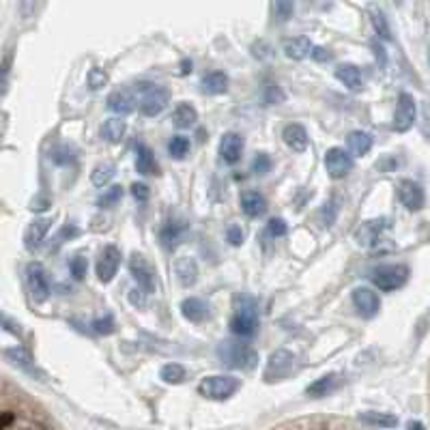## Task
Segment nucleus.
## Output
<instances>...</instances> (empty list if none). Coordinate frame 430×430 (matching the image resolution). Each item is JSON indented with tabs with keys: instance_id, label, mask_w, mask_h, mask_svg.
I'll use <instances>...</instances> for the list:
<instances>
[{
	"instance_id": "f257e3e1",
	"label": "nucleus",
	"mask_w": 430,
	"mask_h": 430,
	"mask_svg": "<svg viewBox=\"0 0 430 430\" xmlns=\"http://www.w3.org/2000/svg\"><path fill=\"white\" fill-rule=\"evenodd\" d=\"M218 357L233 370H254L258 364V353L252 347L239 342H222L218 347Z\"/></svg>"
},
{
	"instance_id": "f03ea898",
	"label": "nucleus",
	"mask_w": 430,
	"mask_h": 430,
	"mask_svg": "<svg viewBox=\"0 0 430 430\" xmlns=\"http://www.w3.org/2000/svg\"><path fill=\"white\" fill-rule=\"evenodd\" d=\"M134 90L138 95L140 110L147 117H157L164 110V108L168 105V101H170V93L166 88H162V86H155V84L142 82V84H136Z\"/></svg>"
},
{
	"instance_id": "7ed1b4c3",
	"label": "nucleus",
	"mask_w": 430,
	"mask_h": 430,
	"mask_svg": "<svg viewBox=\"0 0 430 430\" xmlns=\"http://www.w3.org/2000/svg\"><path fill=\"white\" fill-rule=\"evenodd\" d=\"M241 387V381L237 377L231 374H215V377H206L200 381L198 392L209 398V400H229L231 396L237 394V389Z\"/></svg>"
},
{
	"instance_id": "20e7f679",
	"label": "nucleus",
	"mask_w": 430,
	"mask_h": 430,
	"mask_svg": "<svg viewBox=\"0 0 430 430\" xmlns=\"http://www.w3.org/2000/svg\"><path fill=\"white\" fill-rule=\"evenodd\" d=\"M295 370H297V355H293L286 349H278L276 353L269 355V362H267L263 377L267 383H276V381L288 379Z\"/></svg>"
},
{
	"instance_id": "39448f33",
	"label": "nucleus",
	"mask_w": 430,
	"mask_h": 430,
	"mask_svg": "<svg viewBox=\"0 0 430 430\" xmlns=\"http://www.w3.org/2000/svg\"><path fill=\"white\" fill-rule=\"evenodd\" d=\"M231 330H233V334L243 336V338H250V336L256 334V330H258V310H256V303L252 299L241 301V305L237 308L235 316L231 318Z\"/></svg>"
},
{
	"instance_id": "423d86ee",
	"label": "nucleus",
	"mask_w": 430,
	"mask_h": 430,
	"mask_svg": "<svg viewBox=\"0 0 430 430\" xmlns=\"http://www.w3.org/2000/svg\"><path fill=\"white\" fill-rule=\"evenodd\" d=\"M407 280H409V269L404 265H383L372 271V284L385 293L404 286Z\"/></svg>"
},
{
	"instance_id": "0eeeda50",
	"label": "nucleus",
	"mask_w": 430,
	"mask_h": 430,
	"mask_svg": "<svg viewBox=\"0 0 430 430\" xmlns=\"http://www.w3.org/2000/svg\"><path fill=\"white\" fill-rule=\"evenodd\" d=\"M130 271H132V276H134V280L138 282L140 288H145L147 293H155L157 290V271H155V267L142 254H134L132 256Z\"/></svg>"
},
{
	"instance_id": "6e6552de",
	"label": "nucleus",
	"mask_w": 430,
	"mask_h": 430,
	"mask_svg": "<svg viewBox=\"0 0 430 430\" xmlns=\"http://www.w3.org/2000/svg\"><path fill=\"white\" fill-rule=\"evenodd\" d=\"M26 282H28V290L35 303H43L50 297V280L46 269L39 263H31L26 267Z\"/></svg>"
},
{
	"instance_id": "1a4fd4ad",
	"label": "nucleus",
	"mask_w": 430,
	"mask_h": 430,
	"mask_svg": "<svg viewBox=\"0 0 430 430\" xmlns=\"http://www.w3.org/2000/svg\"><path fill=\"white\" fill-rule=\"evenodd\" d=\"M121 265V250L117 246H105L97 258V278L99 282L108 284L112 282V278L117 276Z\"/></svg>"
},
{
	"instance_id": "9d476101",
	"label": "nucleus",
	"mask_w": 430,
	"mask_h": 430,
	"mask_svg": "<svg viewBox=\"0 0 430 430\" xmlns=\"http://www.w3.org/2000/svg\"><path fill=\"white\" fill-rule=\"evenodd\" d=\"M415 115H417V108H415V99L409 95V93H400L398 97V103H396V112H394V123L392 127L396 132H409L413 127V121H415Z\"/></svg>"
},
{
	"instance_id": "9b49d317",
	"label": "nucleus",
	"mask_w": 430,
	"mask_h": 430,
	"mask_svg": "<svg viewBox=\"0 0 430 430\" xmlns=\"http://www.w3.org/2000/svg\"><path fill=\"white\" fill-rule=\"evenodd\" d=\"M389 229V220L387 218H377V220H368V222H364L357 231H355V241H357V246H362V248H374L379 241H381V237H383V233Z\"/></svg>"
},
{
	"instance_id": "f8f14e48",
	"label": "nucleus",
	"mask_w": 430,
	"mask_h": 430,
	"mask_svg": "<svg viewBox=\"0 0 430 430\" xmlns=\"http://www.w3.org/2000/svg\"><path fill=\"white\" fill-rule=\"evenodd\" d=\"M325 168L332 179H342L353 170V157L345 149L334 147L325 153Z\"/></svg>"
},
{
	"instance_id": "ddd939ff",
	"label": "nucleus",
	"mask_w": 430,
	"mask_h": 430,
	"mask_svg": "<svg viewBox=\"0 0 430 430\" xmlns=\"http://www.w3.org/2000/svg\"><path fill=\"white\" fill-rule=\"evenodd\" d=\"M353 305H355V310H357L364 318H372V316H377L379 310H381V299H379V295H377L372 288L362 286V288H355V290H353Z\"/></svg>"
},
{
	"instance_id": "4468645a",
	"label": "nucleus",
	"mask_w": 430,
	"mask_h": 430,
	"mask_svg": "<svg viewBox=\"0 0 430 430\" xmlns=\"http://www.w3.org/2000/svg\"><path fill=\"white\" fill-rule=\"evenodd\" d=\"M136 105H138V95L132 88H119V90L108 95V108H110L112 112L121 115V117L134 112Z\"/></svg>"
},
{
	"instance_id": "2eb2a0df",
	"label": "nucleus",
	"mask_w": 430,
	"mask_h": 430,
	"mask_svg": "<svg viewBox=\"0 0 430 430\" xmlns=\"http://www.w3.org/2000/svg\"><path fill=\"white\" fill-rule=\"evenodd\" d=\"M398 198L400 202L409 209V211H419L426 202V196H424V189L413 183V181H400L398 185Z\"/></svg>"
},
{
	"instance_id": "dca6fc26",
	"label": "nucleus",
	"mask_w": 430,
	"mask_h": 430,
	"mask_svg": "<svg viewBox=\"0 0 430 430\" xmlns=\"http://www.w3.org/2000/svg\"><path fill=\"white\" fill-rule=\"evenodd\" d=\"M243 138L235 132H229L222 136L220 140V157L226 162V164H237L241 159V153H243Z\"/></svg>"
},
{
	"instance_id": "f3484780",
	"label": "nucleus",
	"mask_w": 430,
	"mask_h": 430,
	"mask_svg": "<svg viewBox=\"0 0 430 430\" xmlns=\"http://www.w3.org/2000/svg\"><path fill=\"white\" fill-rule=\"evenodd\" d=\"M5 357L14 364V366H18V368H22L24 372H28V374H33V377H37L39 381H46V374L35 366V362H33V357L24 351V349H20V347H14V349H7L5 351Z\"/></svg>"
},
{
	"instance_id": "a211bd4d",
	"label": "nucleus",
	"mask_w": 430,
	"mask_h": 430,
	"mask_svg": "<svg viewBox=\"0 0 430 430\" xmlns=\"http://www.w3.org/2000/svg\"><path fill=\"white\" fill-rule=\"evenodd\" d=\"M50 226H52V220H48V218H41V220L31 222V226H28L26 233H24V246H26V250H31V252L37 250V248L41 246V241L46 239Z\"/></svg>"
},
{
	"instance_id": "6ab92c4d",
	"label": "nucleus",
	"mask_w": 430,
	"mask_h": 430,
	"mask_svg": "<svg viewBox=\"0 0 430 430\" xmlns=\"http://www.w3.org/2000/svg\"><path fill=\"white\" fill-rule=\"evenodd\" d=\"M174 273L183 286H194L198 282V265L192 256H179L174 261Z\"/></svg>"
},
{
	"instance_id": "aec40b11",
	"label": "nucleus",
	"mask_w": 430,
	"mask_h": 430,
	"mask_svg": "<svg viewBox=\"0 0 430 430\" xmlns=\"http://www.w3.org/2000/svg\"><path fill=\"white\" fill-rule=\"evenodd\" d=\"M282 138H284L286 147H290L295 153H303L308 149V132H305V127H301L297 123L286 125L282 132Z\"/></svg>"
},
{
	"instance_id": "412c9836",
	"label": "nucleus",
	"mask_w": 430,
	"mask_h": 430,
	"mask_svg": "<svg viewBox=\"0 0 430 430\" xmlns=\"http://www.w3.org/2000/svg\"><path fill=\"white\" fill-rule=\"evenodd\" d=\"M241 209L250 218H261L267 213V200L258 192H243L241 194Z\"/></svg>"
},
{
	"instance_id": "4be33fe9",
	"label": "nucleus",
	"mask_w": 430,
	"mask_h": 430,
	"mask_svg": "<svg viewBox=\"0 0 430 430\" xmlns=\"http://www.w3.org/2000/svg\"><path fill=\"white\" fill-rule=\"evenodd\" d=\"M312 48L314 46L305 37H293L282 43V50H284L286 58H290V61H303L305 56L312 54Z\"/></svg>"
},
{
	"instance_id": "5701e85b",
	"label": "nucleus",
	"mask_w": 430,
	"mask_h": 430,
	"mask_svg": "<svg viewBox=\"0 0 430 430\" xmlns=\"http://www.w3.org/2000/svg\"><path fill=\"white\" fill-rule=\"evenodd\" d=\"M181 314L189 320V322H202L209 316V305L198 299V297H189L181 303Z\"/></svg>"
},
{
	"instance_id": "b1692460",
	"label": "nucleus",
	"mask_w": 430,
	"mask_h": 430,
	"mask_svg": "<svg viewBox=\"0 0 430 430\" xmlns=\"http://www.w3.org/2000/svg\"><path fill=\"white\" fill-rule=\"evenodd\" d=\"M136 170H138L140 174H145V177L157 174V170H159L157 159H155L153 151H151L147 145H140V147L136 149Z\"/></svg>"
},
{
	"instance_id": "393cba45",
	"label": "nucleus",
	"mask_w": 430,
	"mask_h": 430,
	"mask_svg": "<svg viewBox=\"0 0 430 430\" xmlns=\"http://www.w3.org/2000/svg\"><path fill=\"white\" fill-rule=\"evenodd\" d=\"M200 86H202V93L206 95H222L229 88V75L222 71H211L202 78Z\"/></svg>"
},
{
	"instance_id": "a878e982",
	"label": "nucleus",
	"mask_w": 430,
	"mask_h": 430,
	"mask_svg": "<svg viewBox=\"0 0 430 430\" xmlns=\"http://www.w3.org/2000/svg\"><path fill=\"white\" fill-rule=\"evenodd\" d=\"M336 78L349 88V90H360L364 86V78H362V71L355 67V65H338L336 69Z\"/></svg>"
},
{
	"instance_id": "bb28decb",
	"label": "nucleus",
	"mask_w": 430,
	"mask_h": 430,
	"mask_svg": "<svg viewBox=\"0 0 430 430\" xmlns=\"http://www.w3.org/2000/svg\"><path fill=\"white\" fill-rule=\"evenodd\" d=\"M196 121H198V112L189 103H179L172 110V123L179 130H189L192 125H196Z\"/></svg>"
},
{
	"instance_id": "cd10ccee",
	"label": "nucleus",
	"mask_w": 430,
	"mask_h": 430,
	"mask_svg": "<svg viewBox=\"0 0 430 430\" xmlns=\"http://www.w3.org/2000/svg\"><path fill=\"white\" fill-rule=\"evenodd\" d=\"M336 385H338V374H325V377L316 379L314 383H310L305 387V394L312 398H320V396H327L330 392H334Z\"/></svg>"
},
{
	"instance_id": "c85d7f7f",
	"label": "nucleus",
	"mask_w": 430,
	"mask_h": 430,
	"mask_svg": "<svg viewBox=\"0 0 430 430\" xmlns=\"http://www.w3.org/2000/svg\"><path fill=\"white\" fill-rule=\"evenodd\" d=\"M125 132H127V125H125V121H121V119H108V121L103 123V127H101L103 140H108L110 145H119V142L123 140Z\"/></svg>"
},
{
	"instance_id": "c756f323",
	"label": "nucleus",
	"mask_w": 430,
	"mask_h": 430,
	"mask_svg": "<svg viewBox=\"0 0 430 430\" xmlns=\"http://www.w3.org/2000/svg\"><path fill=\"white\" fill-rule=\"evenodd\" d=\"M185 233H187V226L183 222H170L162 231V241H164L166 248H174V246H179L183 241Z\"/></svg>"
},
{
	"instance_id": "7c9ffc66",
	"label": "nucleus",
	"mask_w": 430,
	"mask_h": 430,
	"mask_svg": "<svg viewBox=\"0 0 430 430\" xmlns=\"http://www.w3.org/2000/svg\"><path fill=\"white\" fill-rule=\"evenodd\" d=\"M347 145H349V151L353 155L362 157V155H366L372 149V138L368 134H364V132H353V134H349Z\"/></svg>"
},
{
	"instance_id": "2f4dec72",
	"label": "nucleus",
	"mask_w": 430,
	"mask_h": 430,
	"mask_svg": "<svg viewBox=\"0 0 430 430\" xmlns=\"http://www.w3.org/2000/svg\"><path fill=\"white\" fill-rule=\"evenodd\" d=\"M115 174H117V166L112 162H103V164L95 166V170L90 172V181H93V185L103 187L115 179Z\"/></svg>"
},
{
	"instance_id": "473e14b6",
	"label": "nucleus",
	"mask_w": 430,
	"mask_h": 430,
	"mask_svg": "<svg viewBox=\"0 0 430 430\" xmlns=\"http://www.w3.org/2000/svg\"><path fill=\"white\" fill-rule=\"evenodd\" d=\"M360 419L368 426H377V428H394L398 424V419L389 413H379V411H366L360 415Z\"/></svg>"
},
{
	"instance_id": "72a5a7b5",
	"label": "nucleus",
	"mask_w": 430,
	"mask_h": 430,
	"mask_svg": "<svg viewBox=\"0 0 430 430\" xmlns=\"http://www.w3.org/2000/svg\"><path fill=\"white\" fill-rule=\"evenodd\" d=\"M159 377L164 383L168 385H179L187 379V370L181 366V364H166L162 370H159Z\"/></svg>"
},
{
	"instance_id": "f704fd0d",
	"label": "nucleus",
	"mask_w": 430,
	"mask_h": 430,
	"mask_svg": "<svg viewBox=\"0 0 430 430\" xmlns=\"http://www.w3.org/2000/svg\"><path fill=\"white\" fill-rule=\"evenodd\" d=\"M370 20H372V26H374V31L379 33V37H381V39H389V37H392V31H389L387 18L383 16V11H381V9L372 7V9H370Z\"/></svg>"
},
{
	"instance_id": "c9c22d12",
	"label": "nucleus",
	"mask_w": 430,
	"mask_h": 430,
	"mask_svg": "<svg viewBox=\"0 0 430 430\" xmlns=\"http://www.w3.org/2000/svg\"><path fill=\"white\" fill-rule=\"evenodd\" d=\"M121 198H123V187H121V185H115V187H110V189H105V192L97 198V206L110 209V206H115Z\"/></svg>"
},
{
	"instance_id": "e433bc0d",
	"label": "nucleus",
	"mask_w": 430,
	"mask_h": 430,
	"mask_svg": "<svg viewBox=\"0 0 430 430\" xmlns=\"http://www.w3.org/2000/svg\"><path fill=\"white\" fill-rule=\"evenodd\" d=\"M189 140L185 136H172V140L168 142V153L174 157V159H183L187 153H189Z\"/></svg>"
},
{
	"instance_id": "4c0bfd02",
	"label": "nucleus",
	"mask_w": 430,
	"mask_h": 430,
	"mask_svg": "<svg viewBox=\"0 0 430 430\" xmlns=\"http://www.w3.org/2000/svg\"><path fill=\"white\" fill-rule=\"evenodd\" d=\"M108 71L105 69H101V67H93L90 71H88V86L93 88V90H99V88H103L105 84H108Z\"/></svg>"
},
{
	"instance_id": "58836bf2",
	"label": "nucleus",
	"mask_w": 430,
	"mask_h": 430,
	"mask_svg": "<svg viewBox=\"0 0 430 430\" xmlns=\"http://www.w3.org/2000/svg\"><path fill=\"white\" fill-rule=\"evenodd\" d=\"M293 14H295V7L288 0H278V3H273V16L280 22H286L288 18H293Z\"/></svg>"
},
{
	"instance_id": "ea45409f",
	"label": "nucleus",
	"mask_w": 430,
	"mask_h": 430,
	"mask_svg": "<svg viewBox=\"0 0 430 430\" xmlns=\"http://www.w3.org/2000/svg\"><path fill=\"white\" fill-rule=\"evenodd\" d=\"M69 269H71V276H73L75 280H84V276H86V271H88V261L78 254V256L71 258Z\"/></svg>"
},
{
	"instance_id": "a19ab883",
	"label": "nucleus",
	"mask_w": 430,
	"mask_h": 430,
	"mask_svg": "<svg viewBox=\"0 0 430 430\" xmlns=\"http://www.w3.org/2000/svg\"><path fill=\"white\" fill-rule=\"evenodd\" d=\"M93 330H95L97 334H101V336L115 334V320H112V316H103V318L93 320Z\"/></svg>"
},
{
	"instance_id": "79ce46f5",
	"label": "nucleus",
	"mask_w": 430,
	"mask_h": 430,
	"mask_svg": "<svg viewBox=\"0 0 430 430\" xmlns=\"http://www.w3.org/2000/svg\"><path fill=\"white\" fill-rule=\"evenodd\" d=\"M336 215H338V204L336 202H330V204L322 206V211H320L322 226H332L336 222Z\"/></svg>"
},
{
	"instance_id": "37998d69",
	"label": "nucleus",
	"mask_w": 430,
	"mask_h": 430,
	"mask_svg": "<svg viewBox=\"0 0 430 430\" xmlns=\"http://www.w3.org/2000/svg\"><path fill=\"white\" fill-rule=\"evenodd\" d=\"M269 170H271V159H269V155L258 153V155L254 157V162H252V172H256V174H267Z\"/></svg>"
},
{
	"instance_id": "c03bdc74",
	"label": "nucleus",
	"mask_w": 430,
	"mask_h": 430,
	"mask_svg": "<svg viewBox=\"0 0 430 430\" xmlns=\"http://www.w3.org/2000/svg\"><path fill=\"white\" fill-rule=\"evenodd\" d=\"M419 130L424 134V138L430 142V103L421 105V115H419Z\"/></svg>"
},
{
	"instance_id": "a18cd8bd",
	"label": "nucleus",
	"mask_w": 430,
	"mask_h": 430,
	"mask_svg": "<svg viewBox=\"0 0 430 430\" xmlns=\"http://www.w3.org/2000/svg\"><path fill=\"white\" fill-rule=\"evenodd\" d=\"M282 101H284V93L280 90V86L267 84L265 86V103H282Z\"/></svg>"
},
{
	"instance_id": "49530a36",
	"label": "nucleus",
	"mask_w": 430,
	"mask_h": 430,
	"mask_svg": "<svg viewBox=\"0 0 430 430\" xmlns=\"http://www.w3.org/2000/svg\"><path fill=\"white\" fill-rule=\"evenodd\" d=\"M267 231H269L271 237H284L286 231H288V226H286V222H284L282 218H273V220L267 224Z\"/></svg>"
},
{
	"instance_id": "de8ad7c7",
	"label": "nucleus",
	"mask_w": 430,
	"mask_h": 430,
	"mask_svg": "<svg viewBox=\"0 0 430 430\" xmlns=\"http://www.w3.org/2000/svg\"><path fill=\"white\" fill-rule=\"evenodd\" d=\"M226 239L231 241V246H241L243 239H246V235H243L241 226H231V229L226 231Z\"/></svg>"
},
{
	"instance_id": "09e8293b",
	"label": "nucleus",
	"mask_w": 430,
	"mask_h": 430,
	"mask_svg": "<svg viewBox=\"0 0 430 430\" xmlns=\"http://www.w3.org/2000/svg\"><path fill=\"white\" fill-rule=\"evenodd\" d=\"M147 290L145 288H134L132 293H130V301H132V305H136V308H145L147 305Z\"/></svg>"
},
{
	"instance_id": "8fccbe9b",
	"label": "nucleus",
	"mask_w": 430,
	"mask_h": 430,
	"mask_svg": "<svg viewBox=\"0 0 430 430\" xmlns=\"http://www.w3.org/2000/svg\"><path fill=\"white\" fill-rule=\"evenodd\" d=\"M132 194H134V198H136L138 202H147L149 196H151V192H149V187H147L145 183H134V185H132Z\"/></svg>"
},
{
	"instance_id": "3c124183",
	"label": "nucleus",
	"mask_w": 430,
	"mask_h": 430,
	"mask_svg": "<svg viewBox=\"0 0 430 430\" xmlns=\"http://www.w3.org/2000/svg\"><path fill=\"white\" fill-rule=\"evenodd\" d=\"M314 61H318V63H327V61H332V54H330V50H325V48H318V46H314L312 48V54H310Z\"/></svg>"
},
{
	"instance_id": "603ef678",
	"label": "nucleus",
	"mask_w": 430,
	"mask_h": 430,
	"mask_svg": "<svg viewBox=\"0 0 430 430\" xmlns=\"http://www.w3.org/2000/svg\"><path fill=\"white\" fill-rule=\"evenodd\" d=\"M3 325H5L7 332H11V334H20V325H16V322H14L7 314H3Z\"/></svg>"
},
{
	"instance_id": "864d4df0",
	"label": "nucleus",
	"mask_w": 430,
	"mask_h": 430,
	"mask_svg": "<svg viewBox=\"0 0 430 430\" xmlns=\"http://www.w3.org/2000/svg\"><path fill=\"white\" fill-rule=\"evenodd\" d=\"M181 67H183V69H181V73H187V71H192V61H183V63H181Z\"/></svg>"
},
{
	"instance_id": "5fc2aeb1",
	"label": "nucleus",
	"mask_w": 430,
	"mask_h": 430,
	"mask_svg": "<svg viewBox=\"0 0 430 430\" xmlns=\"http://www.w3.org/2000/svg\"><path fill=\"white\" fill-rule=\"evenodd\" d=\"M409 430H426V428H424L419 421H411V424H409Z\"/></svg>"
},
{
	"instance_id": "6e6d98bb",
	"label": "nucleus",
	"mask_w": 430,
	"mask_h": 430,
	"mask_svg": "<svg viewBox=\"0 0 430 430\" xmlns=\"http://www.w3.org/2000/svg\"><path fill=\"white\" fill-rule=\"evenodd\" d=\"M428 63H430V52H428Z\"/></svg>"
}]
</instances>
